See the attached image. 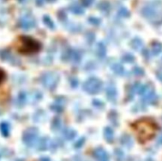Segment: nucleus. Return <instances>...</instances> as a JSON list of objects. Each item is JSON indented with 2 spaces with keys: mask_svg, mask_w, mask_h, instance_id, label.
I'll return each instance as SVG.
<instances>
[{
  "mask_svg": "<svg viewBox=\"0 0 162 161\" xmlns=\"http://www.w3.org/2000/svg\"><path fill=\"white\" fill-rule=\"evenodd\" d=\"M47 140L46 138L41 139V141H39L38 145H39V148L41 149H44L47 148Z\"/></svg>",
  "mask_w": 162,
  "mask_h": 161,
  "instance_id": "obj_25",
  "label": "nucleus"
},
{
  "mask_svg": "<svg viewBox=\"0 0 162 161\" xmlns=\"http://www.w3.org/2000/svg\"><path fill=\"white\" fill-rule=\"evenodd\" d=\"M118 14H119L120 17H123V18H126V17L129 16V12L128 10L124 8V7H121L119 8V10H118Z\"/></svg>",
  "mask_w": 162,
  "mask_h": 161,
  "instance_id": "obj_22",
  "label": "nucleus"
},
{
  "mask_svg": "<svg viewBox=\"0 0 162 161\" xmlns=\"http://www.w3.org/2000/svg\"><path fill=\"white\" fill-rule=\"evenodd\" d=\"M112 71L117 75H123L124 74V66H122L121 64L119 63L113 64V66H112Z\"/></svg>",
  "mask_w": 162,
  "mask_h": 161,
  "instance_id": "obj_12",
  "label": "nucleus"
},
{
  "mask_svg": "<svg viewBox=\"0 0 162 161\" xmlns=\"http://www.w3.org/2000/svg\"><path fill=\"white\" fill-rule=\"evenodd\" d=\"M121 141H122V143L124 144V145H127L128 143H130V144L132 143V141H131L130 137H128L127 135L123 137L121 139Z\"/></svg>",
  "mask_w": 162,
  "mask_h": 161,
  "instance_id": "obj_26",
  "label": "nucleus"
},
{
  "mask_svg": "<svg viewBox=\"0 0 162 161\" xmlns=\"http://www.w3.org/2000/svg\"><path fill=\"white\" fill-rule=\"evenodd\" d=\"M63 134H64V137L68 139V140H71L76 136V132L74 129H67L64 130L63 132Z\"/></svg>",
  "mask_w": 162,
  "mask_h": 161,
  "instance_id": "obj_15",
  "label": "nucleus"
},
{
  "mask_svg": "<svg viewBox=\"0 0 162 161\" xmlns=\"http://www.w3.org/2000/svg\"><path fill=\"white\" fill-rule=\"evenodd\" d=\"M44 22L46 25H47V27L49 28V29H54L55 25L53 21H52V19L49 18L48 16H44Z\"/></svg>",
  "mask_w": 162,
  "mask_h": 161,
  "instance_id": "obj_20",
  "label": "nucleus"
},
{
  "mask_svg": "<svg viewBox=\"0 0 162 161\" xmlns=\"http://www.w3.org/2000/svg\"><path fill=\"white\" fill-rule=\"evenodd\" d=\"M123 59L126 62H133L134 60H135V57L133 56V54L127 53V54H125L123 56Z\"/></svg>",
  "mask_w": 162,
  "mask_h": 161,
  "instance_id": "obj_23",
  "label": "nucleus"
},
{
  "mask_svg": "<svg viewBox=\"0 0 162 161\" xmlns=\"http://www.w3.org/2000/svg\"><path fill=\"white\" fill-rule=\"evenodd\" d=\"M25 101H26V95L25 93H21L18 96L17 99V102L19 106H22L23 104H25Z\"/></svg>",
  "mask_w": 162,
  "mask_h": 161,
  "instance_id": "obj_17",
  "label": "nucleus"
},
{
  "mask_svg": "<svg viewBox=\"0 0 162 161\" xmlns=\"http://www.w3.org/2000/svg\"><path fill=\"white\" fill-rule=\"evenodd\" d=\"M131 46L135 50H139L142 46V41L139 39H134L131 42Z\"/></svg>",
  "mask_w": 162,
  "mask_h": 161,
  "instance_id": "obj_18",
  "label": "nucleus"
},
{
  "mask_svg": "<svg viewBox=\"0 0 162 161\" xmlns=\"http://www.w3.org/2000/svg\"><path fill=\"white\" fill-rule=\"evenodd\" d=\"M70 10L72 12L73 14H82L84 13L83 8L81 7V5H79L78 3H74V4L70 5Z\"/></svg>",
  "mask_w": 162,
  "mask_h": 161,
  "instance_id": "obj_10",
  "label": "nucleus"
},
{
  "mask_svg": "<svg viewBox=\"0 0 162 161\" xmlns=\"http://www.w3.org/2000/svg\"><path fill=\"white\" fill-rule=\"evenodd\" d=\"M67 59H70L75 63H78L81 59V54L78 50L74 49V50H69L67 54Z\"/></svg>",
  "mask_w": 162,
  "mask_h": 161,
  "instance_id": "obj_8",
  "label": "nucleus"
},
{
  "mask_svg": "<svg viewBox=\"0 0 162 161\" xmlns=\"http://www.w3.org/2000/svg\"><path fill=\"white\" fill-rule=\"evenodd\" d=\"M106 96L111 102H115L116 97H117V91L115 89V85L112 83L108 84L106 87Z\"/></svg>",
  "mask_w": 162,
  "mask_h": 161,
  "instance_id": "obj_7",
  "label": "nucleus"
},
{
  "mask_svg": "<svg viewBox=\"0 0 162 161\" xmlns=\"http://www.w3.org/2000/svg\"><path fill=\"white\" fill-rule=\"evenodd\" d=\"M0 130L4 137H7L10 134V126L7 123H2L0 124Z\"/></svg>",
  "mask_w": 162,
  "mask_h": 161,
  "instance_id": "obj_13",
  "label": "nucleus"
},
{
  "mask_svg": "<svg viewBox=\"0 0 162 161\" xmlns=\"http://www.w3.org/2000/svg\"><path fill=\"white\" fill-rule=\"evenodd\" d=\"M97 56L100 59H103L106 55V47L103 43H99L97 47Z\"/></svg>",
  "mask_w": 162,
  "mask_h": 161,
  "instance_id": "obj_9",
  "label": "nucleus"
},
{
  "mask_svg": "<svg viewBox=\"0 0 162 161\" xmlns=\"http://www.w3.org/2000/svg\"><path fill=\"white\" fill-rule=\"evenodd\" d=\"M35 25H36V21L34 20V18L30 15H25L22 17L19 21V25L23 29H30L33 28Z\"/></svg>",
  "mask_w": 162,
  "mask_h": 161,
  "instance_id": "obj_6",
  "label": "nucleus"
},
{
  "mask_svg": "<svg viewBox=\"0 0 162 161\" xmlns=\"http://www.w3.org/2000/svg\"><path fill=\"white\" fill-rule=\"evenodd\" d=\"M161 51V46L159 43H155L152 47V51L153 54H158Z\"/></svg>",
  "mask_w": 162,
  "mask_h": 161,
  "instance_id": "obj_24",
  "label": "nucleus"
},
{
  "mask_svg": "<svg viewBox=\"0 0 162 161\" xmlns=\"http://www.w3.org/2000/svg\"><path fill=\"white\" fill-rule=\"evenodd\" d=\"M98 8H99L102 12H104V13H108L109 10H110V4L108 3V2H105V1H103V2H100L98 4Z\"/></svg>",
  "mask_w": 162,
  "mask_h": 161,
  "instance_id": "obj_16",
  "label": "nucleus"
},
{
  "mask_svg": "<svg viewBox=\"0 0 162 161\" xmlns=\"http://www.w3.org/2000/svg\"><path fill=\"white\" fill-rule=\"evenodd\" d=\"M63 107H64L63 100H57L52 105V109L55 111L60 112V111H63Z\"/></svg>",
  "mask_w": 162,
  "mask_h": 161,
  "instance_id": "obj_11",
  "label": "nucleus"
},
{
  "mask_svg": "<svg viewBox=\"0 0 162 161\" xmlns=\"http://www.w3.org/2000/svg\"><path fill=\"white\" fill-rule=\"evenodd\" d=\"M38 134V130L36 128L28 129L23 134V141L29 146H33L37 141Z\"/></svg>",
  "mask_w": 162,
  "mask_h": 161,
  "instance_id": "obj_5",
  "label": "nucleus"
},
{
  "mask_svg": "<svg viewBox=\"0 0 162 161\" xmlns=\"http://www.w3.org/2000/svg\"><path fill=\"white\" fill-rule=\"evenodd\" d=\"M84 141H85V138H83V137H82V138H81V139H79L78 141L76 142V144H75V147H77V148L81 147V145H83Z\"/></svg>",
  "mask_w": 162,
  "mask_h": 161,
  "instance_id": "obj_30",
  "label": "nucleus"
},
{
  "mask_svg": "<svg viewBox=\"0 0 162 161\" xmlns=\"http://www.w3.org/2000/svg\"><path fill=\"white\" fill-rule=\"evenodd\" d=\"M81 4L85 7H90L93 3L94 0H81Z\"/></svg>",
  "mask_w": 162,
  "mask_h": 161,
  "instance_id": "obj_28",
  "label": "nucleus"
},
{
  "mask_svg": "<svg viewBox=\"0 0 162 161\" xmlns=\"http://www.w3.org/2000/svg\"><path fill=\"white\" fill-rule=\"evenodd\" d=\"M1 78H2V74H0V80H1Z\"/></svg>",
  "mask_w": 162,
  "mask_h": 161,
  "instance_id": "obj_34",
  "label": "nucleus"
},
{
  "mask_svg": "<svg viewBox=\"0 0 162 161\" xmlns=\"http://www.w3.org/2000/svg\"><path fill=\"white\" fill-rule=\"evenodd\" d=\"M44 1V0H36V3L38 5V6H41V5H43Z\"/></svg>",
  "mask_w": 162,
  "mask_h": 161,
  "instance_id": "obj_31",
  "label": "nucleus"
},
{
  "mask_svg": "<svg viewBox=\"0 0 162 161\" xmlns=\"http://www.w3.org/2000/svg\"><path fill=\"white\" fill-rule=\"evenodd\" d=\"M104 137H105V139L108 141H111L113 140V130L111 129L110 127H106L104 129Z\"/></svg>",
  "mask_w": 162,
  "mask_h": 161,
  "instance_id": "obj_14",
  "label": "nucleus"
},
{
  "mask_svg": "<svg viewBox=\"0 0 162 161\" xmlns=\"http://www.w3.org/2000/svg\"><path fill=\"white\" fill-rule=\"evenodd\" d=\"M47 1H48V2H54V1H55V0H47Z\"/></svg>",
  "mask_w": 162,
  "mask_h": 161,
  "instance_id": "obj_33",
  "label": "nucleus"
},
{
  "mask_svg": "<svg viewBox=\"0 0 162 161\" xmlns=\"http://www.w3.org/2000/svg\"><path fill=\"white\" fill-rule=\"evenodd\" d=\"M132 128L138 137L139 141L142 142L152 138L158 129L155 123L149 118H142L137 121L133 124Z\"/></svg>",
  "mask_w": 162,
  "mask_h": 161,
  "instance_id": "obj_1",
  "label": "nucleus"
},
{
  "mask_svg": "<svg viewBox=\"0 0 162 161\" xmlns=\"http://www.w3.org/2000/svg\"><path fill=\"white\" fill-rule=\"evenodd\" d=\"M59 82V77L54 73H46L41 77V82L47 89H54Z\"/></svg>",
  "mask_w": 162,
  "mask_h": 161,
  "instance_id": "obj_4",
  "label": "nucleus"
},
{
  "mask_svg": "<svg viewBox=\"0 0 162 161\" xmlns=\"http://www.w3.org/2000/svg\"><path fill=\"white\" fill-rule=\"evenodd\" d=\"M89 21L94 25H98L101 23V20L97 18H89Z\"/></svg>",
  "mask_w": 162,
  "mask_h": 161,
  "instance_id": "obj_27",
  "label": "nucleus"
},
{
  "mask_svg": "<svg viewBox=\"0 0 162 161\" xmlns=\"http://www.w3.org/2000/svg\"><path fill=\"white\" fill-rule=\"evenodd\" d=\"M18 1H19V2H21V3H23V2H26L27 0H18Z\"/></svg>",
  "mask_w": 162,
  "mask_h": 161,
  "instance_id": "obj_32",
  "label": "nucleus"
},
{
  "mask_svg": "<svg viewBox=\"0 0 162 161\" xmlns=\"http://www.w3.org/2000/svg\"><path fill=\"white\" fill-rule=\"evenodd\" d=\"M17 47L19 51L24 54H32L37 52L41 49V43L38 41L28 36H21L18 39Z\"/></svg>",
  "mask_w": 162,
  "mask_h": 161,
  "instance_id": "obj_2",
  "label": "nucleus"
},
{
  "mask_svg": "<svg viewBox=\"0 0 162 161\" xmlns=\"http://www.w3.org/2000/svg\"><path fill=\"white\" fill-rule=\"evenodd\" d=\"M61 125H62V122L59 118H55L52 123V129L54 130H58L61 128Z\"/></svg>",
  "mask_w": 162,
  "mask_h": 161,
  "instance_id": "obj_21",
  "label": "nucleus"
},
{
  "mask_svg": "<svg viewBox=\"0 0 162 161\" xmlns=\"http://www.w3.org/2000/svg\"><path fill=\"white\" fill-rule=\"evenodd\" d=\"M133 73H134L135 75H142L143 71H142V69H140L139 67H135V68L133 70Z\"/></svg>",
  "mask_w": 162,
  "mask_h": 161,
  "instance_id": "obj_29",
  "label": "nucleus"
},
{
  "mask_svg": "<svg viewBox=\"0 0 162 161\" xmlns=\"http://www.w3.org/2000/svg\"><path fill=\"white\" fill-rule=\"evenodd\" d=\"M95 155L97 158H99L100 160H105L107 158V154L103 149H97L95 152Z\"/></svg>",
  "mask_w": 162,
  "mask_h": 161,
  "instance_id": "obj_19",
  "label": "nucleus"
},
{
  "mask_svg": "<svg viewBox=\"0 0 162 161\" xmlns=\"http://www.w3.org/2000/svg\"><path fill=\"white\" fill-rule=\"evenodd\" d=\"M102 83L99 79L92 77L87 80L83 84V89L90 94H97L101 91Z\"/></svg>",
  "mask_w": 162,
  "mask_h": 161,
  "instance_id": "obj_3",
  "label": "nucleus"
}]
</instances>
